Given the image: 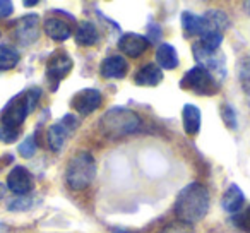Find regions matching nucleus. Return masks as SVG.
Segmentation results:
<instances>
[{
  "label": "nucleus",
  "mask_w": 250,
  "mask_h": 233,
  "mask_svg": "<svg viewBox=\"0 0 250 233\" xmlns=\"http://www.w3.org/2000/svg\"><path fill=\"white\" fill-rule=\"evenodd\" d=\"M243 7H245L247 14H250V0H249V2H243Z\"/></svg>",
  "instance_id": "72a5a7b5"
},
{
  "label": "nucleus",
  "mask_w": 250,
  "mask_h": 233,
  "mask_svg": "<svg viewBox=\"0 0 250 233\" xmlns=\"http://www.w3.org/2000/svg\"><path fill=\"white\" fill-rule=\"evenodd\" d=\"M127 70H129L127 60L120 55L106 57L100 65V74L104 79H124L127 76Z\"/></svg>",
  "instance_id": "ddd939ff"
},
{
  "label": "nucleus",
  "mask_w": 250,
  "mask_h": 233,
  "mask_svg": "<svg viewBox=\"0 0 250 233\" xmlns=\"http://www.w3.org/2000/svg\"><path fill=\"white\" fill-rule=\"evenodd\" d=\"M156 65L160 67L161 70H173L177 69L178 65V55L177 50H175L173 45L170 43H161L156 50Z\"/></svg>",
  "instance_id": "a211bd4d"
},
{
  "label": "nucleus",
  "mask_w": 250,
  "mask_h": 233,
  "mask_svg": "<svg viewBox=\"0 0 250 233\" xmlns=\"http://www.w3.org/2000/svg\"><path fill=\"white\" fill-rule=\"evenodd\" d=\"M219 113H221V119L225 122V126L228 129H236V111L235 108L231 106L229 103H223L221 108H219Z\"/></svg>",
  "instance_id": "5701e85b"
},
{
  "label": "nucleus",
  "mask_w": 250,
  "mask_h": 233,
  "mask_svg": "<svg viewBox=\"0 0 250 233\" xmlns=\"http://www.w3.org/2000/svg\"><path fill=\"white\" fill-rule=\"evenodd\" d=\"M243 202H245V195H243L242 189L236 184L229 185L228 191L225 192V195H223V199H221L223 209H225L226 212H229V214H236V212L242 209Z\"/></svg>",
  "instance_id": "f3484780"
},
{
  "label": "nucleus",
  "mask_w": 250,
  "mask_h": 233,
  "mask_svg": "<svg viewBox=\"0 0 250 233\" xmlns=\"http://www.w3.org/2000/svg\"><path fill=\"white\" fill-rule=\"evenodd\" d=\"M5 192H7V185L0 184V201H2V197L5 195Z\"/></svg>",
  "instance_id": "2f4dec72"
},
{
  "label": "nucleus",
  "mask_w": 250,
  "mask_h": 233,
  "mask_svg": "<svg viewBox=\"0 0 250 233\" xmlns=\"http://www.w3.org/2000/svg\"><path fill=\"white\" fill-rule=\"evenodd\" d=\"M79 127V119L76 115H65L60 122L53 124L52 127L46 132V137H48V146L52 151L59 153V151L63 149L67 139L72 136L74 130Z\"/></svg>",
  "instance_id": "0eeeda50"
},
{
  "label": "nucleus",
  "mask_w": 250,
  "mask_h": 233,
  "mask_svg": "<svg viewBox=\"0 0 250 233\" xmlns=\"http://www.w3.org/2000/svg\"><path fill=\"white\" fill-rule=\"evenodd\" d=\"M231 221L235 223L240 230L250 233V208L245 209L243 212H236V214H233Z\"/></svg>",
  "instance_id": "bb28decb"
},
{
  "label": "nucleus",
  "mask_w": 250,
  "mask_h": 233,
  "mask_svg": "<svg viewBox=\"0 0 250 233\" xmlns=\"http://www.w3.org/2000/svg\"><path fill=\"white\" fill-rule=\"evenodd\" d=\"M14 12V5L9 0H0V19H5Z\"/></svg>",
  "instance_id": "7c9ffc66"
},
{
  "label": "nucleus",
  "mask_w": 250,
  "mask_h": 233,
  "mask_svg": "<svg viewBox=\"0 0 250 233\" xmlns=\"http://www.w3.org/2000/svg\"><path fill=\"white\" fill-rule=\"evenodd\" d=\"M100 129L106 137L120 139V137L137 132L141 129V119L130 108L113 106L104 111V115L101 117Z\"/></svg>",
  "instance_id": "7ed1b4c3"
},
{
  "label": "nucleus",
  "mask_w": 250,
  "mask_h": 233,
  "mask_svg": "<svg viewBox=\"0 0 250 233\" xmlns=\"http://www.w3.org/2000/svg\"><path fill=\"white\" fill-rule=\"evenodd\" d=\"M240 83L247 94L250 96V57L242 60L240 64Z\"/></svg>",
  "instance_id": "393cba45"
},
{
  "label": "nucleus",
  "mask_w": 250,
  "mask_h": 233,
  "mask_svg": "<svg viewBox=\"0 0 250 233\" xmlns=\"http://www.w3.org/2000/svg\"><path fill=\"white\" fill-rule=\"evenodd\" d=\"M199 43H201L204 48L216 52V50H219V46H221V43H223V35L221 33H209V35L201 36Z\"/></svg>",
  "instance_id": "b1692460"
},
{
  "label": "nucleus",
  "mask_w": 250,
  "mask_h": 233,
  "mask_svg": "<svg viewBox=\"0 0 250 233\" xmlns=\"http://www.w3.org/2000/svg\"><path fill=\"white\" fill-rule=\"evenodd\" d=\"M209 201L211 195L206 185L194 182L184 187L177 195L175 201V214H177L178 221L185 223V225H195L209 211Z\"/></svg>",
  "instance_id": "f257e3e1"
},
{
  "label": "nucleus",
  "mask_w": 250,
  "mask_h": 233,
  "mask_svg": "<svg viewBox=\"0 0 250 233\" xmlns=\"http://www.w3.org/2000/svg\"><path fill=\"white\" fill-rule=\"evenodd\" d=\"M160 38H161V29H160V26H156L154 22H153V24L147 26V42H149V45H151V43H156Z\"/></svg>",
  "instance_id": "c756f323"
},
{
  "label": "nucleus",
  "mask_w": 250,
  "mask_h": 233,
  "mask_svg": "<svg viewBox=\"0 0 250 233\" xmlns=\"http://www.w3.org/2000/svg\"><path fill=\"white\" fill-rule=\"evenodd\" d=\"M36 4H38V2H35V0H31V2H29V0H26V2H24L26 7H31V5H36Z\"/></svg>",
  "instance_id": "f704fd0d"
},
{
  "label": "nucleus",
  "mask_w": 250,
  "mask_h": 233,
  "mask_svg": "<svg viewBox=\"0 0 250 233\" xmlns=\"http://www.w3.org/2000/svg\"><path fill=\"white\" fill-rule=\"evenodd\" d=\"M5 232H7V226L2 225V223H0V233H5Z\"/></svg>",
  "instance_id": "c9c22d12"
},
{
  "label": "nucleus",
  "mask_w": 250,
  "mask_h": 233,
  "mask_svg": "<svg viewBox=\"0 0 250 233\" xmlns=\"http://www.w3.org/2000/svg\"><path fill=\"white\" fill-rule=\"evenodd\" d=\"M182 122L187 136H195L201 130V110L195 105L187 103L182 110Z\"/></svg>",
  "instance_id": "dca6fc26"
},
{
  "label": "nucleus",
  "mask_w": 250,
  "mask_h": 233,
  "mask_svg": "<svg viewBox=\"0 0 250 233\" xmlns=\"http://www.w3.org/2000/svg\"><path fill=\"white\" fill-rule=\"evenodd\" d=\"M21 60V55L16 48L9 45H0V70H11Z\"/></svg>",
  "instance_id": "412c9836"
},
{
  "label": "nucleus",
  "mask_w": 250,
  "mask_h": 233,
  "mask_svg": "<svg viewBox=\"0 0 250 233\" xmlns=\"http://www.w3.org/2000/svg\"><path fill=\"white\" fill-rule=\"evenodd\" d=\"M7 189L18 195H29L35 189V178L28 168L14 167L7 177Z\"/></svg>",
  "instance_id": "9b49d317"
},
{
  "label": "nucleus",
  "mask_w": 250,
  "mask_h": 233,
  "mask_svg": "<svg viewBox=\"0 0 250 233\" xmlns=\"http://www.w3.org/2000/svg\"><path fill=\"white\" fill-rule=\"evenodd\" d=\"M96 175V161L87 151L77 153L65 168V182L74 191H83L93 182Z\"/></svg>",
  "instance_id": "20e7f679"
},
{
  "label": "nucleus",
  "mask_w": 250,
  "mask_h": 233,
  "mask_svg": "<svg viewBox=\"0 0 250 233\" xmlns=\"http://www.w3.org/2000/svg\"><path fill=\"white\" fill-rule=\"evenodd\" d=\"M40 36V16L29 14L21 18L16 22L14 28V38L19 42V45L28 46L35 43Z\"/></svg>",
  "instance_id": "1a4fd4ad"
},
{
  "label": "nucleus",
  "mask_w": 250,
  "mask_h": 233,
  "mask_svg": "<svg viewBox=\"0 0 250 233\" xmlns=\"http://www.w3.org/2000/svg\"><path fill=\"white\" fill-rule=\"evenodd\" d=\"M76 42L81 46H93L100 42V33L98 28L91 21H83L79 22L76 31Z\"/></svg>",
  "instance_id": "6ab92c4d"
},
{
  "label": "nucleus",
  "mask_w": 250,
  "mask_h": 233,
  "mask_svg": "<svg viewBox=\"0 0 250 233\" xmlns=\"http://www.w3.org/2000/svg\"><path fill=\"white\" fill-rule=\"evenodd\" d=\"M219 81L212 76L204 67L195 65L184 74L180 81V87L185 91H190L199 96H212L219 91Z\"/></svg>",
  "instance_id": "39448f33"
},
{
  "label": "nucleus",
  "mask_w": 250,
  "mask_h": 233,
  "mask_svg": "<svg viewBox=\"0 0 250 233\" xmlns=\"http://www.w3.org/2000/svg\"><path fill=\"white\" fill-rule=\"evenodd\" d=\"M113 233H136V232H129V230H122V228H113Z\"/></svg>",
  "instance_id": "473e14b6"
},
{
  "label": "nucleus",
  "mask_w": 250,
  "mask_h": 233,
  "mask_svg": "<svg viewBox=\"0 0 250 233\" xmlns=\"http://www.w3.org/2000/svg\"><path fill=\"white\" fill-rule=\"evenodd\" d=\"M192 53H194L197 65L204 67L219 83H223V79L226 77V57L219 50L212 52V50L204 48L199 42H195L194 46H192Z\"/></svg>",
  "instance_id": "423d86ee"
},
{
  "label": "nucleus",
  "mask_w": 250,
  "mask_h": 233,
  "mask_svg": "<svg viewBox=\"0 0 250 233\" xmlns=\"http://www.w3.org/2000/svg\"><path fill=\"white\" fill-rule=\"evenodd\" d=\"M160 233H194V228L192 225H185L182 221H175V223H170L167 225Z\"/></svg>",
  "instance_id": "cd10ccee"
},
{
  "label": "nucleus",
  "mask_w": 250,
  "mask_h": 233,
  "mask_svg": "<svg viewBox=\"0 0 250 233\" xmlns=\"http://www.w3.org/2000/svg\"><path fill=\"white\" fill-rule=\"evenodd\" d=\"M101 93L98 89H93V87H87V89H81L79 93H76L70 100V105L72 108L77 111L79 115L86 117V115H91L94 110L101 106Z\"/></svg>",
  "instance_id": "9d476101"
},
{
  "label": "nucleus",
  "mask_w": 250,
  "mask_h": 233,
  "mask_svg": "<svg viewBox=\"0 0 250 233\" xmlns=\"http://www.w3.org/2000/svg\"><path fill=\"white\" fill-rule=\"evenodd\" d=\"M38 149V141H36V132L28 136L21 144L18 146V153L21 154L22 158H33Z\"/></svg>",
  "instance_id": "4be33fe9"
},
{
  "label": "nucleus",
  "mask_w": 250,
  "mask_h": 233,
  "mask_svg": "<svg viewBox=\"0 0 250 233\" xmlns=\"http://www.w3.org/2000/svg\"><path fill=\"white\" fill-rule=\"evenodd\" d=\"M149 46V42H147L146 36L136 35V33H125L122 35V38L118 40V48L125 53V55L132 57V59H137L141 57Z\"/></svg>",
  "instance_id": "f8f14e48"
},
{
  "label": "nucleus",
  "mask_w": 250,
  "mask_h": 233,
  "mask_svg": "<svg viewBox=\"0 0 250 233\" xmlns=\"http://www.w3.org/2000/svg\"><path fill=\"white\" fill-rule=\"evenodd\" d=\"M42 98V89L40 87H31L24 89L14 98L7 101L4 110L0 111V127L11 130H21V126L24 124L26 117L33 113Z\"/></svg>",
  "instance_id": "f03ea898"
},
{
  "label": "nucleus",
  "mask_w": 250,
  "mask_h": 233,
  "mask_svg": "<svg viewBox=\"0 0 250 233\" xmlns=\"http://www.w3.org/2000/svg\"><path fill=\"white\" fill-rule=\"evenodd\" d=\"M161 81H163V70L156 64H146V65L137 70L136 77H134V83L137 86H147V87L158 86Z\"/></svg>",
  "instance_id": "2eb2a0df"
},
{
  "label": "nucleus",
  "mask_w": 250,
  "mask_h": 233,
  "mask_svg": "<svg viewBox=\"0 0 250 233\" xmlns=\"http://www.w3.org/2000/svg\"><path fill=\"white\" fill-rule=\"evenodd\" d=\"M7 208L11 211H28L29 208H33V197L31 195H19L9 202Z\"/></svg>",
  "instance_id": "a878e982"
},
{
  "label": "nucleus",
  "mask_w": 250,
  "mask_h": 233,
  "mask_svg": "<svg viewBox=\"0 0 250 233\" xmlns=\"http://www.w3.org/2000/svg\"><path fill=\"white\" fill-rule=\"evenodd\" d=\"M43 29H45L46 36H50L53 42H65L72 36L70 24L60 18H48L43 22Z\"/></svg>",
  "instance_id": "4468645a"
},
{
  "label": "nucleus",
  "mask_w": 250,
  "mask_h": 233,
  "mask_svg": "<svg viewBox=\"0 0 250 233\" xmlns=\"http://www.w3.org/2000/svg\"><path fill=\"white\" fill-rule=\"evenodd\" d=\"M18 137H19V130H11V129L0 127V141H4V143H14Z\"/></svg>",
  "instance_id": "c85d7f7f"
},
{
  "label": "nucleus",
  "mask_w": 250,
  "mask_h": 233,
  "mask_svg": "<svg viewBox=\"0 0 250 233\" xmlns=\"http://www.w3.org/2000/svg\"><path fill=\"white\" fill-rule=\"evenodd\" d=\"M72 70V59L65 52L53 53L52 59L46 62V79L52 84V89H57L59 83L69 76Z\"/></svg>",
  "instance_id": "6e6552de"
},
{
  "label": "nucleus",
  "mask_w": 250,
  "mask_h": 233,
  "mask_svg": "<svg viewBox=\"0 0 250 233\" xmlns=\"http://www.w3.org/2000/svg\"><path fill=\"white\" fill-rule=\"evenodd\" d=\"M182 26L185 33L190 36H204L206 35V21L204 16L194 14V12H182Z\"/></svg>",
  "instance_id": "aec40b11"
}]
</instances>
